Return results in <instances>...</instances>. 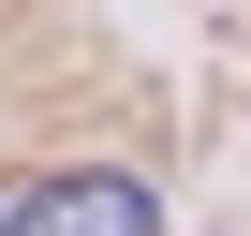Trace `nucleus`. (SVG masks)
Wrapping results in <instances>:
<instances>
[{
	"label": "nucleus",
	"instance_id": "f257e3e1",
	"mask_svg": "<svg viewBox=\"0 0 251 236\" xmlns=\"http://www.w3.org/2000/svg\"><path fill=\"white\" fill-rule=\"evenodd\" d=\"M0 236H163V192L118 163H74V177H30L0 207Z\"/></svg>",
	"mask_w": 251,
	"mask_h": 236
}]
</instances>
